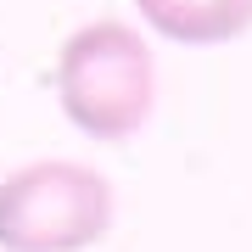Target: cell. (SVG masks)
<instances>
[{
    "label": "cell",
    "instance_id": "obj_3",
    "mask_svg": "<svg viewBox=\"0 0 252 252\" xmlns=\"http://www.w3.org/2000/svg\"><path fill=\"white\" fill-rule=\"evenodd\" d=\"M146 28L174 45H230L252 28V0H135Z\"/></svg>",
    "mask_w": 252,
    "mask_h": 252
},
{
    "label": "cell",
    "instance_id": "obj_1",
    "mask_svg": "<svg viewBox=\"0 0 252 252\" xmlns=\"http://www.w3.org/2000/svg\"><path fill=\"white\" fill-rule=\"evenodd\" d=\"M152 45L118 17L73 28L56 51V101L90 140H129L152 118Z\"/></svg>",
    "mask_w": 252,
    "mask_h": 252
},
{
    "label": "cell",
    "instance_id": "obj_2",
    "mask_svg": "<svg viewBox=\"0 0 252 252\" xmlns=\"http://www.w3.org/2000/svg\"><path fill=\"white\" fill-rule=\"evenodd\" d=\"M112 230V185L84 162H28L0 180V252H84Z\"/></svg>",
    "mask_w": 252,
    "mask_h": 252
}]
</instances>
